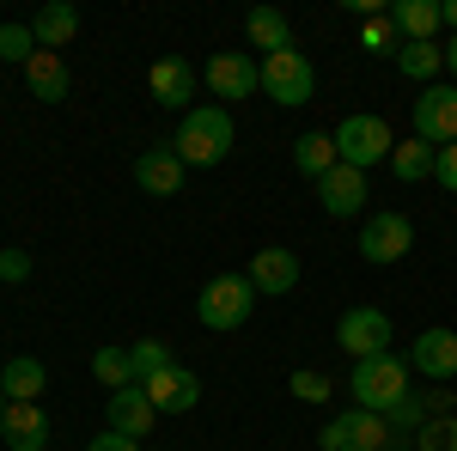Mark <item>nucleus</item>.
Segmentation results:
<instances>
[{"label": "nucleus", "instance_id": "23", "mask_svg": "<svg viewBox=\"0 0 457 451\" xmlns=\"http://www.w3.org/2000/svg\"><path fill=\"white\" fill-rule=\"evenodd\" d=\"M293 165H299V177H312V183H323V177L336 171L342 159H336V135H299L293 140Z\"/></svg>", "mask_w": 457, "mask_h": 451}, {"label": "nucleus", "instance_id": "27", "mask_svg": "<svg viewBox=\"0 0 457 451\" xmlns=\"http://www.w3.org/2000/svg\"><path fill=\"white\" fill-rule=\"evenodd\" d=\"M360 49H366V55H390V62H396V49H403L396 19H390V13H366V19H360Z\"/></svg>", "mask_w": 457, "mask_h": 451}, {"label": "nucleus", "instance_id": "38", "mask_svg": "<svg viewBox=\"0 0 457 451\" xmlns=\"http://www.w3.org/2000/svg\"><path fill=\"white\" fill-rule=\"evenodd\" d=\"M445 73H452V86H457V37L445 43Z\"/></svg>", "mask_w": 457, "mask_h": 451}, {"label": "nucleus", "instance_id": "32", "mask_svg": "<svg viewBox=\"0 0 457 451\" xmlns=\"http://www.w3.org/2000/svg\"><path fill=\"white\" fill-rule=\"evenodd\" d=\"M287 390H293V397H299V403H329V397H336V384H329V372H317V366H299V372H293V379H287Z\"/></svg>", "mask_w": 457, "mask_h": 451}, {"label": "nucleus", "instance_id": "41", "mask_svg": "<svg viewBox=\"0 0 457 451\" xmlns=\"http://www.w3.org/2000/svg\"><path fill=\"white\" fill-rule=\"evenodd\" d=\"M452 403H457V390H452Z\"/></svg>", "mask_w": 457, "mask_h": 451}, {"label": "nucleus", "instance_id": "40", "mask_svg": "<svg viewBox=\"0 0 457 451\" xmlns=\"http://www.w3.org/2000/svg\"><path fill=\"white\" fill-rule=\"evenodd\" d=\"M385 451H409V446H385Z\"/></svg>", "mask_w": 457, "mask_h": 451}, {"label": "nucleus", "instance_id": "5", "mask_svg": "<svg viewBox=\"0 0 457 451\" xmlns=\"http://www.w3.org/2000/svg\"><path fill=\"white\" fill-rule=\"evenodd\" d=\"M262 92H269V98H275L281 110L312 104V92H317V68H312V55H305V49H281V55H262Z\"/></svg>", "mask_w": 457, "mask_h": 451}, {"label": "nucleus", "instance_id": "30", "mask_svg": "<svg viewBox=\"0 0 457 451\" xmlns=\"http://www.w3.org/2000/svg\"><path fill=\"white\" fill-rule=\"evenodd\" d=\"M129 360H135V384H146V379H159L165 366H177V360H171V347H165V342H153V336H146V342H129Z\"/></svg>", "mask_w": 457, "mask_h": 451}, {"label": "nucleus", "instance_id": "17", "mask_svg": "<svg viewBox=\"0 0 457 451\" xmlns=\"http://www.w3.org/2000/svg\"><path fill=\"white\" fill-rule=\"evenodd\" d=\"M183 171H189V165H183V159H177L171 146H146L141 159H135V183H141L146 196H159V202H165V196H177V189H183Z\"/></svg>", "mask_w": 457, "mask_h": 451}, {"label": "nucleus", "instance_id": "39", "mask_svg": "<svg viewBox=\"0 0 457 451\" xmlns=\"http://www.w3.org/2000/svg\"><path fill=\"white\" fill-rule=\"evenodd\" d=\"M0 415H6V390H0Z\"/></svg>", "mask_w": 457, "mask_h": 451}, {"label": "nucleus", "instance_id": "13", "mask_svg": "<svg viewBox=\"0 0 457 451\" xmlns=\"http://www.w3.org/2000/svg\"><path fill=\"white\" fill-rule=\"evenodd\" d=\"M146 403L159 409V415H189L195 403H202V379L189 372V366H165L159 379H146Z\"/></svg>", "mask_w": 457, "mask_h": 451}, {"label": "nucleus", "instance_id": "7", "mask_svg": "<svg viewBox=\"0 0 457 451\" xmlns=\"http://www.w3.org/2000/svg\"><path fill=\"white\" fill-rule=\"evenodd\" d=\"M409 250H415V226H409V213H372V220L360 226V263H372V269L403 263Z\"/></svg>", "mask_w": 457, "mask_h": 451}, {"label": "nucleus", "instance_id": "18", "mask_svg": "<svg viewBox=\"0 0 457 451\" xmlns=\"http://www.w3.org/2000/svg\"><path fill=\"white\" fill-rule=\"evenodd\" d=\"M0 439H6L12 451H49V415H43L37 403H6Z\"/></svg>", "mask_w": 457, "mask_h": 451}, {"label": "nucleus", "instance_id": "11", "mask_svg": "<svg viewBox=\"0 0 457 451\" xmlns=\"http://www.w3.org/2000/svg\"><path fill=\"white\" fill-rule=\"evenodd\" d=\"M409 366H415L421 379H433V384L457 379V330H445V323L421 330V336L409 342Z\"/></svg>", "mask_w": 457, "mask_h": 451}, {"label": "nucleus", "instance_id": "19", "mask_svg": "<svg viewBox=\"0 0 457 451\" xmlns=\"http://www.w3.org/2000/svg\"><path fill=\"white\" fill-rule=\"evenodd\" d=\"M25 86H31L37 104H68V55L37 49L31 62H25Z\"/></svg>", "mask_w": 457, "mask_h": 451}, {"label": "nucleus", "instance_id": "28", "mask_svg": "<svg viewBox=\"0 0 457 451\" xmlns=\"http://www.w3.org/2000/svg\"><path fill=\"white\" fill-rule=\"evenodd\" d=\"M92 379L104 384V390H129V384H135L129 347H98V354H92Z\"/></svg>", "mask_w": 457, "mask_h": 451}, {"label": "nucleus", "instance_id": "6", "mask_svg": "<svg viewBox=\"0 0 457 451\" xmlns=\"http://www.w3.org/2000/svg\"><path fill=\"white\" fill-rule=\"evenodd\" d=\"M336 347L348 354L353 366L390 354V317L378 312V305H348V312L336 317Z\"/></svg>", "mask_w": 457, "mask_h": 451}, {"label": "nucleus", "instance_id": "29", "mask_svg": "<svg viewBox=\"0 0 457 451\" xmlns=\"http://www.w3.org/2000/svg\"><path fill=\"white\" fill-rule=\"evenodd\" d=\"M427 421H433L427 397H415V390H409V397H403V403H396V409L385 415V427H390V439H415V433H421Z\"/></svg>", "mask_w": 457, "mask_h": 451}, {"label": "nucleus", "instance_id": "35", "mask_svg": "<svg viewBox=\"0 0 457 451\" xmlns=\"http://www.w3.org/2000/svg\"><path fill=\"white\" fill-rule=\"evenodd\" d=\"M0 280H6V287L31 280V256H25V250H0Z\"/></svg>", "mask_w": 457, "mask_h": 451}, {"label": "nucleus", "instance_id": "25", "mask_svg": "<svg viewBox=\"0 0 457 451\" xmlns=\"http://www.w3.org/2000/svg\"><path fill=\"white\" fill-rule=\"evenodd\" d=\"M245 37L256 43V49H269V55L293 49V25H287V13H275V6H256V13L245 19Z\"/></svg>", "mask_w": 457, "mask_h": 451}, {"label": "nucleus", "instance_id": "4", "mask_svg": "<svg viewBox=\"0 0 457 451\" xmlns=\"http://www.w3.org/2000/svg\"><path fill=\"white\" fill-rule=\"evenodd\" d=\"M250 312H256V287H250V275H213L208 287H202V299H195L202 330H245Z\"/></svg>", "mask_w": 457, "mask_h": 451}, {"label": "nucleus", "instance_id": "12", "mask_svg": "<svg viewBox=\"0 0 457 451\" xmlns=\"http://www.w3.org/2000/svg\"><path fill=\"white\" fill-rule=\"evenodd\" d=\"M250 287L262 293V299H281V293H293L299 287V256L287 250V244H262L256 256H250Z\"/></svg>", "mask_w": 457, "mask_h": 451}, {"label": "nucleus", "instance_id": "9", "mask_svg": "<svg viewBox=\"0 0 457 451\" xmlns=\"http://www.w3.org/2000/svg\"><path fill=\"white\" fill-rule=\"evenodd\" d=\"M415 140H427V146H452L457 140V86H421V98H415Z\"/></svg>", "mask_w": 457, "mask_h": 451}, {"label": "nucleus", "instance_id": "3", "mask_svg": "<svg viewBox=\"0 0 457 451\" xmlns=\"http://www.w3.org/2000/svg\"><path fill=\"white\" fill-rule=\"evenodd\" d=\"M390 146H396V135H390L385 116H372V110H353V116H342V122H336V159H342V165H353V171L390 165Z\"/></svg>", "mask_w": 457, "mask_h": 451}, {"label": "nucleus", "instance_id": "2", "mask_svg": "<svg viewBox=\"0 0 457 451\" xmlns=\"http://www.w3.org/2000/svg\"><path fill=\"white\" fill-rule=\"evenodd\" d=\"M348 390H353V409H372V415H390L403 397H409V360L396 354H378V360H360L348 372Z\"/></svg>", "mask_w": 457, "mask_h": 451}, {"label": "nucleus", "instance_id": "34", "mask_svg": "<svg viewBox=\"0 0 457 451\" xmlns=\"http://www.w3.org/2000/svg\"><path fill=\"white\" fill-rule=\"evenodd\" d=\"M433 183H439L445 196H457V140H452V146H439V159H433Z\"/></svg>", "mask_w": 457, "mask_h": 451}, {"label": "nucleus", "instance_id": "16", "mask_svg": "<svg viewBox=\"0 0 457 451\" xmlns=\"http://www.w3.org/2000/svg\"><path fill=\"white\" fill-rule=\"evenodd\" d=\"M317 202L329 220H353V213L366 208V171H353V165H336V171L317 183Z\"/></svg>", "mask_w": 457, "mask_h": 451}, {"label": "nucleus", "instance_id": "37", "mask_svg": "<svg viewBox=\"0 0 457 451\" xmlns=\"http://www.w3.org/2000/svg\"><path fill=\"white\" fill-rule=\"evenodd\" d=\"M439 19L452 25V37H457V0H439Z\"/></svg>", "mask_w": 457, "mask_h": 451}, {"label": "nucleus", "instance_id": "33", "mask_svg": "<svg viewBox=\"0 0 457 451\" xmlns=\"http://www.w3.org/2000/svg\"><path fill=\"white\" fill-rule=\"evenodd\" d=\"M415 451H457V415H433L415 433Z\"/></svg>", "mask_w": 457, "mask_h": 451}, {"label": "nucleus", "instance_id": "10", "mask_svg": "<svg viewBox=\"0 0 457 451\" xmlns=\"http://www.w3.org/2000/svg\"><path fill=\"white\" fill-rule=\"evenodd\" d=\"M385 446H396V439H390L385 415H372V409H342L323 427V451H385Z\"/></svg>", "mask_w": 457, "mask_h": 451}, {"label": "nucleus", "instance_id": "31", "mask_svg": "<svg viewBox=\"0 0 457 451\" xmlns=\"http://www.w3.org/2000/svg\"><path fill=\"white\" fill-rule=\"evenodd\" d=\"M31 55H37V31L19 25V19H6V25H0V62H19V68H25Z\"/></svg>", "mask_w": 457, "mask_h": 451}, {"label": "nucleus", "instance_id": "14", "mask_svg": "<svg viewBox=\"0 0 457 451\" xmlns=\"http://www.w3.org/2000/svg\"><path fill=\"white\" fill-rule=\"evenodd\" d=\"M104 421H110V433H122V439H146V433H153V421H159V409L146 403L141 384H129V390H110Z\"/></svg>", "mask_w": 457, "mask_h": 451}, {"label": "nucleus", "instance_id": "20", "mask_svg": "<svg viewBox=\"0 0 457 451\" xmlns=\"http://www.w3.org/2000/svg\"><path fill=\"white\" fill-rule=\"evenodd\" d=\"M31 31H37V49H68L73 37H79V6H68V0H49L43 13L31 19Z\"/></svg>", "mask_w": 457, "mask_h": 451}, {"label": "nucleus", "instance_id": "22", "mask_svg": "<svg viewBox=\"0 0 457 451\" xmlns=\"http://www.w3.org/2000/svg\"><path fill=\"white\" fill-rule=\"evenodd\" d=\"M390 19H396L403 43H433V31L445 25V19H439V0H396Z\"/></svg>", "mask_w": 457, "mask_h": 451}, {"label": "nucleus", "instance_id": "24", "mask_svg": "<svg viewBox=\"0 0 457 451\" xmlns=\"http://www.w3.org/2000/svg\"><path fill=\"white\" fill-rule=\"evenodd\" d=\"M396 68H403V79H415V86H439V73H445V43H403V49H396Z\"/></svg>", "mask_w": 457, "mask_h": 451}, {"label": "nucleus", "instance_id": "26", "mask_svg": "<svg viewBox=\"0 0 457 451\" xmlns=\"http://www.w3.org/2000/svg\"><path fill=\"white\" fill-rule=\"evenodd\" d=\"M433 159H439V146H427V140H396L390 146V171H396V183H421V177H433Z\"/></svg>", "mask_w": 457, "mask_h": 451}, {"label": "nucleus", "instance_id": "1", "mask_svg": "<svg viewBox=\"0 0 457 451\" xmlns=\"http://www.w3.org/2000/svg\"><path fill=\"white\" fill-rule=\"evenodd\" d=\"M232 140H238V129H232V110L226 104H189L183 122H177V135H171V153L183 165H208L213 171L232 153Z\"/></svg>", "mask_w": 457, "mask_h": 451}, {"label": "nucleus", "instance_id": "15", "mask_svg": "<svg viewBox=\"0 0 457 451\" xmlns=\"http://www.w3.org/2000/svg\"><path fill=\"white\" fill-rule=\"evenodd\" d=\"M195 79H202V73L189 68L183 55H165V62H153V68H146V86H153V98H159L165 110H189Z\"/></svg>", "mask_w": 457, "mask_h": 451}, {"label": "nucleus", "instance_id": "8", "mask_svg": "<svg viewBox=\"0 0 457 451\" xmlns=\"http://www.w3.org/2000/svg\"><path fill=\"white\" fill-rule=\"evenodd\" d=\"M202 79H208L213 104H232V98H256V92H262V62H250L245 49H226V55H213L208 68H202Z\"/></svg>", "mask_w": 457, "mask_h": 451}, {"label": "nucleus", "instance_id": "21", "mask_svg": "<svg viewBox=\"0 0 457 451\" xmlns=\"http://www.w3.org/2000/svg\"><path fill=\"white\" fill-rule=\"evenodd\" d=\"M43 384H49V372H43L37 354H12V360L0 366V390H6V403H37Z\"/></svg>", "mask_w": 457, "mask_h": 451}, {"label": "nucleus", "instance_id": "36", "mask_svg": "<svg viewBox=\"0 0 457 451\" xmlns=\"http://www.w3.org/2000/svg\"><path fill=\"white\" fill-rule=\"evenodd\" d=\"M86 451H141V439H122V433H110V427H104V433H98Z\"/></svg>", "mask_w": 457, "mask_h": 451}]
</instances>
